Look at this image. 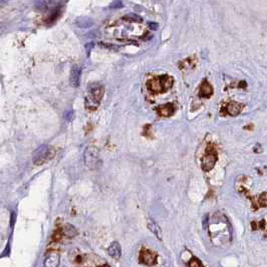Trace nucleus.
I'll return each instance as SVG.
<instances>
[{
  "label": "nucleus",
  "mask_w": 267,
  "mask_h": 267,
  "mask_svg": "<svg viewBox=\"0 0 267 267\" xmlns=\"http://www.w3.org/2000/svg\"><path fill=\"white\" fill-rule=\"evenodd\" d=\"M105 95V86L101 83L94 82L88 85V95L86 98V107L95 110L99 107Z\"/></svg>",
  "instance_id": "obj_1"
},
{
  "label": "nucleus",
  "mask_w": 267,
  "mask_h": 267,
  "mask_svg": "<svg viewBox=\"0 0 267 267\" xmlns=\"http://www.w3.org/2000/svg\"><path fill=\"white\" fill-rule=\"evenodd\" d=\"M83 159L86 167L90 170H96L101 167V159H100V152L98 148L95 146H88L84 153H83Z\"/></svg>",
  "instance_id": "obj_2"
},
{
  "label": "nucleus",
  "mask_w": 267,
  "mask_h": 267,
  "mask_svg": "<svg viewBox=\"0 0 267 267\" xmlns=\"http://www.w3.org/2000/svg\"><path fill=\"white\" fill-rule=\"evenodd\" d=\"M161 79L162 80H160V78L151 79V80H149L147 85L150 87L151 91L159 93V92H162L164 88L168 90L173 84V79L167 75L161 76Z\"/></svg>",
  "instance_id": "obj_3"
},
{
  "label": "nucleus",
  "mask_w": 267,
  "mask_h": 267,
  "mask_svg": "<svg viewBox=\"0 0 267 267\" xmlns=\"http://www.w3.org/2000/svg\"><path fill=\"white\" fill-rule=\"evenodd\" d=\"M55 155H56V151L53 148L48 146H42L36 151L34 155V164L41 165L53 159Z\"/></svg>",
  "instance_id": "obj_4"
},
{
  "label": "nucleus",
  "mask_w": 267,
  "mask_h": 267,
  "mask_svg": "<svg viewBox=\"0 0 267 267\" xmlns=\"http://www.w3.org/2000/svg\"><path fill=\"white\" fill-rule=\"evenodd\" d=\"M216 162H217V154L214 151L208 150L202 159V164H201L202 169L206 172H209L215 167Z\"/></svg>",
  "instance_id": "obj_5"
},
{
  "label": "nucleus",
  "mask_w": 267,
  "mask_h": 267,
  "mask_svg": "<svg viewBox=\"0 0 267 267\" xmlns=\"http://www.w3.org/2000/svg\"><path fill=\"white\" fill-rule=\"evenodd\" d=\"M80 76H81V67L79 65H73L70 70L69 75V82L72 87H77L80 82Z\"/></svg>",
  "instance_id": "obj_6"
},
{
  "label": "nucleus",
  "mask_w": 267,
  "mask_h": 267,
  "mask_svg": "<svg viewBox=\"0 0 267 267\" xmlns=\"http://www.w3.org/2000/svg\"><path fill=\"white\" fill-rule=\"evenodd\" d=\"M60 264V255L57 252L50 253L43 263V267H58Z\"/></svg>",
  "instance_id": "obj_7"
},
{
  "label": "nucleus",
  "mask_w": 267,
  "mask_h": 267,
  "mask_svg": "<svg viewBox=\"0 0 267 267\" xmlns=\"http://www.w3.org/2000/svg\"><path fill=\"white\" fill-rule=\"evenodd\" d=\"M108 253L112 258L120 259L122 255V249H121L120 244L118 242H112L108 248Z\"/></svg>",
  "instance_id": "obj_8"
},
{
  "label": "nucleus",
  "mask_w": 267,
  "mask_h": 267,
  "mask_svg": "<svg viewBox=\"0 0 267 267\" xmlns=\"http://www.w3.org/2000/svg\"><path fill=\"white\" fill-rule=\"evenodd\" d=\"M141 261L147 265H153L156 263V256L149 250H146V251H142L141 253Z\"/></svg>",
  "instance_id": "obj_9"
},
{
  "label": "nucleus",
  "mask_w": 267,
  "mask_h": 267,
  "mask_svg": "<svg viewBox=\"0 0 267 267\" xmlns=\"http://www.w3.org/2000/svg\"><path fill=\"white\" fill-rule=\"evenodd\" d=\"M147 226H148L149 230H150L154 235H156V236L158 237V239L162 240V230H161V228L159 227V225H158L155 221H153L152 219H148V221H147Z\"/></svg>",
  "instance_id": "obj_10"
},
{
  "label": "nucleus",
  "mask_w": 267,
  "mask_h": 267,
  "mask_svg": "<svg viewBox=\"0 0 267 267\" xmlns=\"http://www.w3.org/2000/svg\"><path fill=\"white\" fill-rule=\"evenodd\" d=\"M213 94V87L212 85L208 82V80H204L202 82L200 86V91H199V96L202 98H209L211 97V95Z\"/></svg>",
  "instance_id": "obj_11"
},
{
  "label": "nucleus",
  "mask_w": 267,
  "mask_h": 267,
  "mask_svg": "<svg viewBox=\"0 0 267 267\" xmlns=\"http://www.w3.org/2000/svg\"><path fill=\"white\" fill-rule=\"evenodd\" d=\"M75 24L80 28H90L94 25V20L87 16H80L76 18Z\"/></svg>",
  "instance_id": "obj_12"
},
{
  "label": "nucleus",
  "mask_w": 267,
  "mask_h": 267,
  "mask_svg": "<svg viewBox=\"0 0 267 267\" xmlns=\"http://www.w3.org/2000/svg\"><path fill=\"white\" fill-rule=\"evenodd\" d=\"M157 111L159 112V114L161 116H164V117H170L171 115H173L174 113V108L171 104H167V105H164V106H160L157 108Z\"/></svg>",
  "instance_id": "obj_13"
},
{
  "label": "nucleus",
  "mask_w": 267,
  "mask_h": 267,
  "mask_svg": "<svg viewBox=\"0 0 267 267\" xmlns=\"http://www.w3.org/2000/svg\"><path fill=\"white\" fill-rule=\"evenodd\" d=\"M242 108H243V106H242L241 104H238V103H234V102H232V103H230V104L228 105V107H227V112H228V114H229L230 116H237V115L241 112Z\"/></svg>",
  "instance_id": "obj_14"
},
{
  "label": "nucleus",
  "mask_w": 267,
  "mask_h": 267,
  "mask_svg": "<svg viewBox=\"0 0 267 267\" xmlns=\"http://www.w3.org/2000/svg\"><path fill=\"white\" fill-rule=\"evenodd\" d=\"M64 231H65V233H66L67 235H68V236H74L75 233H76V230L73 228V226H71V225H69V224H67V225L65 226Z\"/></svg>",
  "instance_id": "obj_15"
},
{
  "label": "nucleus",
  "mask_w": 267,
  "mask_h": 267,
  "mask_svg": "<svg viewBox=\"0 0 267 267\" xmlns=\"http://www.w3.org/2000/svg\"><path fill=\"white\" fill-rule=\"evenodd\" d=\"M258 203H259V205L261 206V207H266V204H267V195H266V192H263L261 195H260V197H259V199H258Z\"/></svg>",
  "instance_id": "obj_16"
},
{
  "label": "nucleus",
  "mask_w": 267,
  "mask_h": 267,
  "mask_svg": "<svg viewBox=\"0 0 267 267\" xmlns=\"http://www.w3.org/2000/svg\"><path fill=\"white\" fill-rule=\"evenodd\" d=\"M125 18L130 20V21H137V22H141L142 21V18L140 16L136 15V14H128V15H126Z\"/></svg>",
  "instance_id": "obj_17"
},
{
  "label": "nucleus",
  "mask_w": 267,
  "mask_h": 267,
  "mask_svg": "<svg viewBox=\"0 0 267 267\" xmlns=\"http://www.w3.org/2000/svg\"><path fill=\"white\" fill-rule=\"evenodd\" d=\"M189 267H202V264L197 258H192V260L189 262Z\"/></svg>",
  "instance_id": "obj_18"
},
{
  "label": "nucleus",
  "mask_w": 267,
  "mask_h": 267,
  "mask_svg": "<svg viewBox=\"0 0 267 267\" xmlns=\"http://www.w3.org/2000/svg\"><path fill=\"white\" fill-rule=\"evenodd\" d=\"M95 47V43L94 42H88V43H86L85 46H84V48H85V52H86V56L87 57H90V54H91V51H92V49Z\"/></svg>",
  "instance_id": "obj_19"
},
{
  "label": "nucleus",
  "mask_w": 267,
  "mask_h": 267,
  "mask_svg": "<svg viewBox=\"0 0 267 267\" xmlns=\"http://www.w3.org/2000/svg\"><path fill=\"white\" fill-rule=\"evenodd\" d=\"M123 6V2L122 1H114L111 4V8H121Z\"/></svg>",
  "instance_id": "obj_20"
},
{
  "label": "nucleus",
  "mask_w": 267,
  "mask_h": 267,
  "mask_svg": "<svg viewBox=\"0 0 267 267\" xmlns=\"http://www.w3.org/2000/svg\"><path fill=\"white\" fill-rule=\"evenodd\" d=\"M148 26H149L152 30H156V29H158V24L155 23V22H149V23H148Z\"/></svg>",
  "instance_id": "obj_21"
}]
</instances>
